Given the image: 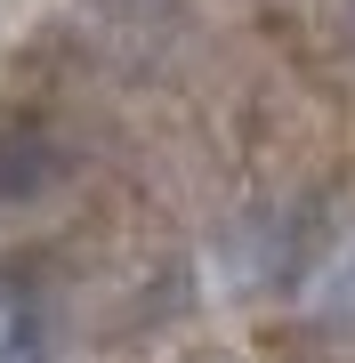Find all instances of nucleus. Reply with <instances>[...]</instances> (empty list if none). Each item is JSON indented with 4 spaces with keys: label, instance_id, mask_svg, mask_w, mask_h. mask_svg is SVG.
I'll return each instance as SVG.
<instances>
[{
    "label": "nucleus",
    "instance_id": "2",
    "mask_svg": "<svg viewBox=\"0 0 355 363\" xmlns=\"http://www.w3.org/2000/svg\"><path fill=\"white\" fill-rule=\"evenodd\" d=\"M0 363H40V339L25 315H0Z\"/></svg>",
    "mask_w": 355,
    "mask_h": 363
},
{
    "label": "nucleus",
    "instance_id": "1",
    "mask_svg": "<svg viewBox=\"0 0 355 363\" xmlns=\"http://www.w3.org/2000/svg\"><path fill=\"white\" fill-rule=\"evenodd\" d=\"M307 307H315V323H331V331H347V339H355V234L323 259L315 291H307Z\"/></svg>",
    "mask_w": 355,
    "mask_h": 363
}]
</instances>
